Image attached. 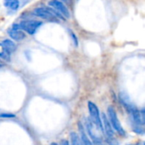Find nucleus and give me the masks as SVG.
Segmentation results:
<instances>
[{"mask_svg": "<svg viewBox=\"0 0 145 145\" xmlns=\"http://www.w3.org/2000/svg\"><path fill=\"white\" fill-rule=\"evenodd\" d=\"M137 145H144V142H139L137 144Z\"/></svg>", "mask_w": 145, "mask_h": 145, "instance_id": "6ab92c4d", "label": "nucleus"}, {"mask_svg": "<svg viewBox=\"0 0 145 145\" xmlns=\"http://www.w3.org/2000/svg\"><path fill=\"white\" fill-rule=\"evenodd\" d=\"M86 129L93 141V145H106L102 136L100 135L102 132H99V129L96 127V126L92 122L90 119H87L86 121Z\"/></svg>", "mask_w": 145, "mask_h": 145, "instance_id": "f257e3e1", "label": "nucleus"}, {"mask_svg": "<svg viewBox=\"0 0 145 145\" xmlns=\"http://www.w3.org/2000/svg\"><path fill=\"white\" fill-rule=\"evenodd\" d=\"M70 138H71V145H82L80 137L78 136V134L76 132H71Z\"/></svg>", "mask_w": 145, "mask_h": 145, "instance_id": "f8f14e48", "label": "nucleus"}, {"mask_svg": "<svg viewBox=\"0 0 145 145\" xmlns=\"http://www.w3.org/2000/svg\"><path fill=\"white\" fill-rule=\"evenodd\" d=\"M78 128H79V132H80V139L82 142V145H93V142L88 137V135L85 132L84 126L81 122H78Z\"/></svg>", "mask_w": 145, "mask_h": 145, "instance_id": "6e6552de", "label": "nucleus"}, {"mask_svg": "<svg viewBox=\"0 0 145 145\" xmlns=\"http://www.w3.org/2000/svg\"><path fill=\"white\" fill-rule=\"evenodd\" d=\"M133 131H134L137 134H141V135H143L144 132L143 127H141L140 125H137V124H135V125L133 126Z\"/></svg>", "mask_w": 145, "mask_h": 145, "instance_id": "2eb2a0df", "label": "nucleus"}, {"mask_svg": "<svg viewBox=\"0 0 145 145\" xmlns=\"http://www.w3.org/2000/svg\"><path fill=\"white\" fill-rule=\"evenodd\" d=\"M8 33L9 37L12 39L15 40V41H20V40H23L25 38V33L20 29L12 28V29L8 31Z\"/></svg>", "mask_w": 145, "mask_h": 145, "instance_id": "1a4fd4ad", "label": "nucleus"}, {"mask_svg": "<svg viewBox=\"0 0 145 145\" xmlns=\"http://www.w3.org/2000/svg\"><path fill=\"white\" fill-rule=\"evenodd\" d=\"M15 115L10 113H0V118H14Z\"/></svg>", "mask_w": 145, "mask_h": 145, "instance_id": "dca6fc26", "label": "nucleus"}, {"mask_svg": "<svg viewBox=\"0 0 145 145\" xmlns=\"http://www.w3.org/2000/svg\"><path fill=\"white\" fill-rule=\"evenodd\" d=\"M50 145H58V144H57L56 143H52V144H51Z\"/></svg>", "mask_w": 145, "mask_h": 145, "instance_id": "aec40b11", "label": "nucleus"}, {"mask_svg": "<svg viewBox=\"0 0 145 145\" xmlns=\"http://www.w3.org/2000/svg\"><path fill=\"white\" fill-rule=\"evenodd\" d=\"M105 143L107 145H119L118 141L116 140V138L114 137H106V141Z\"/></svg>", "mask_w": 145, "mask_h": 145, "instance_id": "4468645a", "label": "nucleus"}, {"mask_svg": "<svg viewBox=\"0 0 145 145\" xmlns=\"http://www.w3.org/2000/svg\"><path fill=\"white\" fill-rule=\"evenodd\" d=\"M48 5L51 6L53 9H54L57 12H59L62 16H64V18L69 19L71 17L69 9L62 2L59 0H51L50 2H48Z\"/></svg>", "mask_w": 145, "mask_h": 145, "instance_id": "423d86ee", "label": "nucleus"}, {"mask_svg": "<svg viewBox=\"0 0 145 145\" xmlns=\"http://www.w3.org/2000/svg\"><path fill=\"white\" fill-rule=\"evenodd\" d=\"M61 1H63V2L65 3H71L72 0H61Z\"/></svg>", "mask_w": 145, "mask_h": 145, "instance_id": "a211bd4d", "label": "nucleus"}, {"mask_svg": "<svg viewBox=\"0 0 145 145\" xmlns=\"http://www.w3.org/2000/svg\"><path fill=\"white\" fill-rule=\"evenodd\" d=\"M42 25V22L39 21H22L19 24H14L13 28L14 29H20L25 32H27L30 35H33L37 30L39 28V26Z\"/></svg>", "mask_w": 145, "mask_h": 145, "instance_id": "7ed1b4c3", "label": "nucleus"}, {"mask_svg": "<svg viewBox=\"0 0 145 145\" xmlns=\"http://www.w3.org/2000/svg\"><path fill=\"white\" fill-rule=\"evenodd\" d=\"M2 44L4 46V48L6 49V50L11 54L12 52H14L16 49V46H15V44L12 41V40H9V39H5L2 42Z\"/></svg>", "mask_w": 145, "mask_h": 145, "instance_id": "9d476101", "label": "nucleus"}, {"mask_svg": "<svg viewBox=\"0 0 145 145\" xmlns=\"http://www.w3.org/2000/svg\"><path fill=\"white\" fill-rule=\"evenodd\" d=\"M9 55L10 54L6 50L4 46L2 44V43H0V58L8 61L9 60Z\"/></svg>", "mask_w": 145, "mask_h": 145, "instance_id": "ddd939ff", "label": "nucleus"}, {"mask_svg": "<svg viewBox=\"0 0 145 145\" xmlns=\"http://www.w3.org/2000/svg\"><path fill=\"white\" fill-rule=\"evenodd\" d=\"M101 121H102V125H103V129H104V133L105 132V136L106 137H114L115 133H114V130L112 126L110 125L107 115L103 113L102 114V117H101Z\"/></svg>", "mask_w": 145, "mask_h": 145, "instance_id": "0eeeda50", "label": "nucleus"}, {"mask_svg": "<svg viewBox=\"0 0 145 145\" xmlns=\"http://www.w3.org/2000/svg\"><path fill=\"white\" fill-rule=\"evenodd\" d=\"M59 145H70V144H69V142H68L67 140H65V139H63V140H61V142H60V144Z\"/></svg>", "mask_w": 145, "mask_h": 145, "instance_id": "f3484780", "label": "nucleus"}, {"mask_svg": "<svg viewBox=\"0 0 145 145\" xmlns=\"http://www.w3.org/2000/svg\"><path fill=\"white\" fill-rule=\"evenodd\" d=\"M88 111H89V115L91 118L90 120L96 126V127L99 129V131L102 133H104V129H103V125H102V121H101V116L99 114V108L93 102H88Z\"/></svg>", "mask_w": 145, "mask_h": 145, "instance_id": "20e7f679", "label": "nucleus"}, {"mask_svg": "<svg viewBox=\"0 0 145 145\" xmlns=\"http://www.w3.org/2000/svg\"><path fill=\"white\" fill-rule=\"evenodd\" d=\"M4 5L8 9H10L12 10H16L20 6V1L19 0H4Z\"/></svg>", "mask_w": 145, "mask_h": 145, "instance_id": "9b49d317", "label": "nucleus"}, {"mask_svg": "<svg viewBox=\"0 0 145 145\" xmlns=\"http://www.w3.org/2000/svg\"><path fill=\"white\" fill-rule=\"evenodd\" d=\"M34 15L37 17H40L43 20H47L49 21L56 22L58 21V17L54 14L51 8L44 7V8H37L33 11Z\"/></svg>", "mask_w": 145, "mask_h": 145, "instance_id": "39448f33", "label": "nucleus"}, {"mask_svg": "<svg viewBox=\"0 0 145 145\" xmlns=\"http://www.w3.org/2000/svg\"><path fill=\"white\" fill-rule=\"evenodd\" d=\"M128 145H131V144H128Z\"/></svg>", "mask_w": 145, "mask_h": 145, "instance_id": "412c9836", "label": "nucleus"}, {"mask_svg": "<svg viewBox=\"0 0 145 145\" xmlns=\"http://www.w3.org/2000/svg\"><path fill=\"white\" fill-rule=\"evenodd\" d=\"M107 117H108V120H109L110 125L112 126L113 129L116 130L118 132V134H120L121 136H122V137L126 136V131L123 129V127L117 117L116 111L112 106H110L107 109Z\"/></svg>", "mask_w": 145, "mask_h": 145, "instance_id": "f03ea898", "label": "nucleus"}]
</instances>
